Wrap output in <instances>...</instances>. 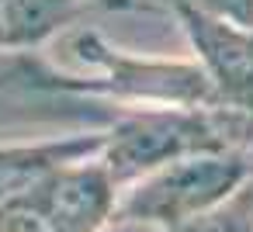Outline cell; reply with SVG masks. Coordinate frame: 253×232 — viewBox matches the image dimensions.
Wrapping results in <instances>:
<instances>
[{
    "label": "cell",
    "instance_id": "cell-4",
    "mask_svg": "<svg viewBox=\"0 0 253 232\" xmlns=\"http://www.w3.org/2000/svg\"><path fill=\"white\" fill-rule=\"evenodd\" d=\"M184 21L194 45H201L222 108L253 111V35L232 32L225 21H211L198 11H184Z\"/></svg>",
    "mask_w": 253,
    "mask_h": 232
},
{
    "label": "cell",
    "instance_id": "cell-1",
    "mask_svg": "<svg viewBox=\"0 0 253 232\" xmlns=\"http://www.w3.org/2000/svg\"><path fill=\"white\" fill-rule=\"evenodd\" d=\"M253 142V118L236 108H187V111H142L122 121L108 139V173L115 184L132 180L160 163L201 153H236Z\"/></svg>",
    "mask_w": 253,
    "mask_h": 232
},
{
    "label": "cell",
    "instance_id": "cell-5",
    "mask_svg": "<svg viewBox=\"0 0 253 232\" xmlns=\"http://www.w3.org/2000/svg\"><path fill=\"white\" fill-rule=\"evenodd\" d=\"M170 232H253V180L243 191H232L211 211H205Z\"/></svg>",
    "mask_w": 253,
    "mask_h": 232
},
{
    "label": "cell",
    "instance_id": "cell-3",
    "mask_svg": "<svg viewBox=\"0 0 253 232\" xmlns=\"http://www.w3.org/2000/svg\"><path fill=\"white\" fill-rule=\"evenodd\" d=\"M115 211L108 166H56L0 201V232H97Z\"/></svg>",
    "mask_w": 253,
    "mask_h": 232
},
{
    "label": "cell",
    "instance_id": "cell-2",
    "mask_svg": "<svg viewBox=\"0 0 253 232\" xmlns=\"http://www.w3.org/2000/svg\"><path fill=\"white\" fill-rule=\"evenodd\" d=\"M250 180V163L243 149L236 153H201L173 159L170 170L146 180L132 197L111 211L118 222H156L167 232L222 204L239 184Z\"/></svg>",
    "mask_w": 253,
    "mask_h": 232
}]
</instances>
